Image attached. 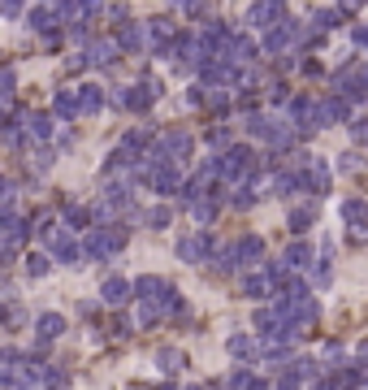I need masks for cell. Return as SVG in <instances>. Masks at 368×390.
Segmentation results:
<instances>
[{
    "label": "cell",
    "mask_w": 368,
    "mask_h": 390,
    "mask_svg": "<svg viewBox=\"0 0 368 390\" xmlns=\"http://www.w3.org/2000/svg\"><path fill=\"white\" fill-rule=\"evenodd\" d=\"M122 243H126V230H122V225H108V230H91V234H87V256L104 260V256H113Z\"/></svg>",
    "instance_id": "1"
},
{
    "label": "cell",
    "mask_w": 368,
    "mask_h": 390,
    "mask_svg": "<svg viewBox=\"0 0 368 390\" xmlns=\"http://www.w3.org/2000/svg\"><path fill=\"white\" fill-rule=\"evenodd\" d=\"M117 48H122L117 39H91L87 53H83V61L87 65H113L117 61Z\"/></svg>",
    "instance_id": "2"
},
{
    "label": "cell",
    "mask_w": 368,
    "mask_h": 390,
    "mask_svg": "<svg viewBox=\"0 0 368 390\" xmlns=\"http://www.w3.org/2000/svg\"><path fill=\"white\" fill-rule=\"evenodd\" d=\"M35 334H39V343H57V338L66 334V317H61V313H43L35 321Z\"/></svg>",
    "instance_id": "3"
},
{
    "label": "cell",
    "mask_w": 368,
    "mask_h": 390,
    "mask_svg": "<svg viewBox=\"0 0 368 390\" xmlns=\"http://www.w3.org/2000/svg\"><path fill=\"white\" fill-rule=\"evenodd\" d=\"M208 248H213V239H208V230H204V234H191V239H182V243H178V256L186 260V265H195V260H200Z\"/></svg>",
    "instance_id": "4"
},
{
    "label": "cell",
    "mask_w": 368,
    "mask_h": 390,
    "mask_svg": "<svg viewBox=\"0 0 368 390\" xmlns=\"http://www.w3.org/2000/svg\"><path fill=\"white\" fill-rule=\"evenodd\" d=\"M117 44L126 48V53H139V48H148V30H143V26H135V22H122V30H117Z\"/></svg>",
    "instance_id": "5"
},
{
    "label": "cell",
    "mask_w": 368,
    "mask_h": 390,
    "mask_svg": "<svg viewBox=\"0 0 368 390\" xmlns=\"http://www.w3.org/2000/svg\"><path fill=\"white\" fill-rule=\"evenodd\" d=\"M52 113H57V118H78V113H83L78 91H57V95H52Z\"/></svg>",
    "instance_id": "6"
},
{
    "label": "cell",
    "mask_w": 368,
    "mask_h": 390,
    "mask_svg": "<svg viewBox=\"0 0 368 390\" xmlns=\"http://www.w3.org/2000/svg\"><path fill=\"white\" fill-rule=\"evenodd\" d=\"M22 239H26V230H22V221H18V217H5V260H13V256H18V248H22Z\"/></svg>",
    "instance_id": "7"
},
{
    "label": "cell",
    "mask_w": 368,
    "mask_h": 390,
    "mask_svg": "<svg viewBox=\"0 0 368 390\" xmlns=\"http://www.w3.org/2000/svg\"><path fill=\"white\" fill-rule=\"evenodd\" d=\"M282 265L286 269H308L312 265V248H308V243H291V248L282 252Z\"/></svg>",
    "instance_id": "8"
},
{
    "label": "cell",
    "mask_w": 368,
    "mask_h": 390,
    "mask_svg": "<svg viewBox=\"0 0 368 390\" xmlns=\"http://www.w3.org/2000/svg\"><path fill=\"white\" fill-rule=\"evenodd\" d=\"M247 18H251V26H273L278 18H286V9L282 5H251Z\"/></svg>",
    "instance_id": "9"
},
{
    "label": "cell",
    "mask_w": 368,
    "mask_h": 390,
    "mask_svg": "<svg viewBox=\"0 0 368 390\" xmlns=\"http://www.w3.org/2000/svg\"><path fill=\"white\" fill-rule=\"evenodd\" d=\"M342 221H351V230H368V204L364 200H347L342 204Z\"/></svg>",
    "instance_id": "10"
},
{
    "label": "cell",
    "mask_w": 368,
    "mask_h": 390,
    "mask_svg": "<svg viewBox=\"0 0 368 390\" xmlns=\"http://www.w3.org/2000/svg\"><path fill=\"white\" fill-rule=\"evenodd\" d=\"M165 290H169V286H165L161 278H139V282H135V295H139V304H156V295L165 299Z\"/></svg>",
    "instance_id": "11"
},
{
    "label": "cell",
    "mask_w": 368,
    "mask_h": 390,
    "mask_svg": "<svg viewBox=\"0 0 368 390\" xmlns=\"http://www.w3.org/2000/svg\"><path fill=\"white\" fill-rule=\"evenodd\" d=\"M18 122H22L35 139H48V135H52V122H48V113H22Z\"/></svg>",
    "instance_id": "12"
},
{
    "label": "cell",
    "mask_w": 368,
    "mask_h": 390,
    "mask_svg": "<svg viewBox=\"0 0 368 390\" xmlns=\"http://www.w3.org/2000/svg\"><path fill=\"white\" fill-rule=\"evenodd\" d=\"M52 252H57V260H61V265H74V260L83 256V248H78V243H74L70 234H61V239L52 243Z\"/></svg>",
    "instance_id": "13"
},
{
    "label": "cell",
    "mask_w": 368,
    "mask_h": 390,
    "mask_svg": "<svg viewBox=\"0 0 368 390\" xmlns=\"http://www.w3.org/2000/svg\"><path fill=\"white\" fill-rule=\"evenodd\" d=\"M130 290H135L130 282H122V278H108V282L100 286V295H104L108 304H126V295H130Z\"/></svg>",
    "instance_id": "14"
},
{
    "label": "cell",
    "mask_w": 368,
    "mask_h": 390,
    "mask_svg": "<svg viewBox=\"0 0 368 390\" xmlns=\"http://www.w3.org/2000/svg\"><path fill=\"white\" fill-rule=\"evenodd\" d=\"M78 100H83V113H100L104 109V91L100 87H78Z\"/></svg>",
    "instance_id": "15"
},
{
    "label": "cell",
    "mask_w": 368,
    "mask_h": 390,
    "mask_svg": "<svg viewBox=\"0 0 368 390\" xmlns=\"http://www.w3.org/2000/svg\"><path fill=\"white\" fill-rule=\"evenodd\" d=\"M238 260H260V252H264V243L255 239V234H247V239H238Z\"/></svg>",
    "instance_id": "16"
},
{
    "label": "cell",
    "mask_w": 368,
    "mask_h": 390,
    "mask_svg": "<svg viewBox=\"0 0 368 390\" xmlns=\"http://www.w3.org/2000/svg\"><path fill=\"white\" fill-rule=\"evenodd\" d=\"M156 364H161V373H178V369H182V351L161 347V351H156Z\"/></svg>",
    "instance_id": "17"
},
{
    "label": "cell",
    "mask_w": 368,
    "mask_h": 390,
    "mask_svg": "<svg viewBox=\"0 0 368 390\" xmlns=\"http://www.w3.org/2000/svg\"><path fill=\"white\" fill-rule=\"evenodd\" d=\"M243 290H247L251 299H264V295H269V278H260V273H247V278H243Z\"/></svg>",
    "instance_id": "18"
},
{
    "label": "cell",
    "mask_w": 368,
    "mask_h": 390,
    "mask_svg": "<svg viewBox=\"0 0 368 390\" xmlns=\"http://www.w3.org/2000/svg\"><path fill=\"white\" fill-rule=\"evenodd\" d=\"M230 355H238V360H251V355H255V343H251L247 334H234V338H230Z\"/></svg>",
    "instance_id": "19"
},
{
    "label": "cell",
    "mask_w": 368,
    "mask_h": 390,
    "mask_svg": "<svg viewBox=\"0 0 368 390\" xmlns=\"http://www.w3.org/2000/svg\"><path fill=\"white\" fill-rule=\"evenodd\" d=\"M48 269H52V260H48V256H35V252L26 256V273H30V278H43Z\"/></svg>",
    "instance_id": "20"
},
{
    "label": "cell",
    "mask_w": 368,
    "mask_h": 390,
    "mask_svg": "<svg viewBox=\"0 0 368 390\" xmlns=\"http://www.w3.org/2000/svg\"><path fill=\"white\" fill-rule=\"evenodd\" d=\"M338 18H347L342 9H316V13H312V22H316V26H325V30H329V26H338Z\"/></svg>",
    "instance_id": "21"
},
{
    "label": "cell",
    "mask_w": 368,
    "mask_h": 390,
    "mask_svg": "<svg viewBox=\"0 0 368 390\" xmlns=\"http://www.w3.org/2000/svg\"><path fill=\"white\" fill-rule=\"evenodd\" d=\"M52 18H61V9H30V22L39 30H52Z\"/></svg>",
    "instance_id": "22"
},
{
    "label": "cell",
    "mask_w": 368,
    "mask_h": 390,
    "mask_svg": "<svg viewBox=\"0 0 368 390\" xmlns=\"http://www.w3.org/2000/svg\"><path fill=\"white\" fill-rule=\"evenodd\" d=\"M308 225H312V208H295V213H291V230H295V234H303Z\"/></svg>",
    "instance_id": "23"
},
{
    "label": "cell",
    "mask_w": 368,
    "mask_h": 390,
    "mask_svg": "<svg viewBox=\"0 0 368 390\" xmlns=\"http://www.w3.org/2000/svg\"><path fill=\"white\" fill-rule=\"evenodd\" d=\"M43 390H66V373H61V369H48L43 373Z\"/></svg>",
    "instance_id": "24"
},
{
    "label": "cell",
    "mask_w": 368,
    "mask_h": 390,
    "mask_svg": "<svg viewBox=\"0 0 368 390\" xmlns=\"http://www.w3.org/2000/svg\"><path fill=\"white\" fill-rule=\"evenodd\" d=\"M161 313H182V295H178V290H165V299H161Z\"/></svg>",
    "instance_id": "25"
},
{
    "label": "cell",
    "mask_w": 368,
    "mask_h": 390,
    "mask_svg": "<svg viewBox=\"0 0 368 390\" xmlns=\"http://www.w3.org/2000/svg\"><path fill=\"white\" fill-rule=\"evenodd\" d=\"M148 225H156V230H161V225H169V208H165V204H156L152 213H148Z\"/></svg>",
    "instance_id": "26"
},
{
    "label": "cell",
    "mask_w": 368,
    "mask_h": 390,
    "mask_svg": "<svg viewBox=\"0 0 368 390\" xmlns=\"http://www.w3.org/2000/svg\"><path fill=\"white\" fill-rule=\"evenodd\" d=\"M0 87H5L0 95H5V100H13V87H18V74H13V65L5 70V78H0Z\"/></svg>",
    "instance_id": "27"
},
{
    "label": "cell",
    "mask_w": 368,
    "mask_h": 390,
    "mask_svg": "<svg viewBox=\"0 0 368 390\" xmlns=\"http://www.w3.org/2000/svg\"><path fill=\"white\" fill-rule=\"evenodd\" d=\"M30 169H52V152H30Z\"/></svg>",
    "instance_id": "28"
},
{
    "label": "cell",
    "mask_w": 368,
    "mask_h": 390,
    "mask_svg": "<svg viewBox=\"0 0 368 390\" xmlns=\"http://www.w3.org/2000/svg\"><path fill=\"white\" fill-rule=\"evenodd\" d=\"M338 169H342V174H356V169H360V156H356V152H342V156H338Z\"/></svg>",
    "instance_id": "29"
},
{
    "label": "cell",
    "mask_w": 368,
    "mask_h": 390,
    "mask_svg": "<svg viewBox=\"0 0 368 390\" xmlns=\"http://www.w3.org/2000/svg\"><path fill=\"white\" fill-rule=\"evenodd\" d=\"M66 217H70V225H87V221H91L87 208H66Z\"/></svg>",
    "instance_id": "30"
},
{
    "label": "cell",
    "mask_w": 368,
    "mask_h": 390,
    "mask_svg": "<svg viewBox=\"0 0 368 390\" xmlns=\"http://www.w3.org/2000/svg\"><path fill=\"white\" fill-rule=\"evenodd\" d=\"M312 282H316V286H329V260H321V265H316V273H312Z\"/></svg>",
    "instance_id": "31"
},
{
    "label": "cell",
    "mask_w": 368,
    "mask_h": 390,
    "mask_svg": "<svg viewBox=\"0 0 368 390\" xmlns=\"http://www.w3.org/2000/svg\"><path fill=\"white\" fill-rule=\"evenodd\" d=\"M217 217V204H195V221H213Z\"/></svg>",
    "instance_id": "32"
},
{
    "label": "cell",
    "mask_w": 368,
    "mask_h": 390,
    "mask_svg": "<svg viewBox=\"0 0 368 390\" xmlns=\"http://www.w3.org/2000/svg\"><path fill=\"white\" fill-rule=\"evenodd\" d=\"M351 135L364 143V139H368V122H364V118H360V122H351Z\"/></svg>",
    "instance_id": "33"
},
{
    "label": "cell",
    "mask_w": 368,
    "mask_h": 390,
    "mask_svg": "<svg viewBox=\"0 0 368 390\" xmlns=\"http://www.w3.org/2000/svg\"><path fill=\"white\" fill-rule=\"evenodd\" d=\"M208 109H226V91H208Z\"/></svg>",
    "instance_id": "34"
},
{
    "label": "cell",
    "mask_w": 368,
    "mask_h": 390,
    "mask_svg": "<svg viewBox=\"0 0 368 390\" xmlns=\"http://www.w3.org/2000/svg\"><path fill=\"white\" fill-rule=\"evenodd\" d=\"M113 334H117V338H126V334H130V321L117 317V321H113Z\"/></svg>",
    "instance_id": "35"
},
{
    "label": "cell",
    "mask_w": 368,
    "mask_h": 390,
    "mask_svg": "<svg viewBox=\"0 0 368 390\" xmlns=\"http://www.w3.org/2000/svg\"><path fill=\"white\" fill-rule=\"evenodd\" d=\"M351 39H356L360 48H368V26H356V30H351Z\"/></svg>",
    "instance_id": "36"
},
{
    "label": "cell",
    "mask_w": 368,
    "mask_h": 390,
    "mask_svg": "<svg viewBox=\"0 0 368 390\" xmlns=\"http://www.w3.org/2000/svg\"><path fill=\"white\" fill-rule=\"evenodd\" d=\"M333 386H338V382H316V390H333Z\"/></svg>",
    "instance_id": "37"
},
{
    "label": "cell",
    "mask_w": 368,
    "mask_h": 390,
    "mask_svg": "<svg viewBox=\"0 0 368 390\" xmlns=\"http://www.w3.org/2000/svg\"><path fill=\"white\" fill-rule=\"evenodd\" d=\"M360 355H364V360H368V338H364V343H360Z\"/></svg>",
    "instance_id": "38"
},
{
    "label": "cell",
    "mask_w": 368,
    "mask_h": 390,
    "mask_svg": "<svg viewBox=\"0 0 368 390\" xmlns=\"http://www.w3.org/2000/svg\"><path fill=\"white\" fill-rule=\"evenodd\" d=\"M191 390H200V386H191Z\"/></svg>",
    "instance_id": "39"
}]
</instances>
